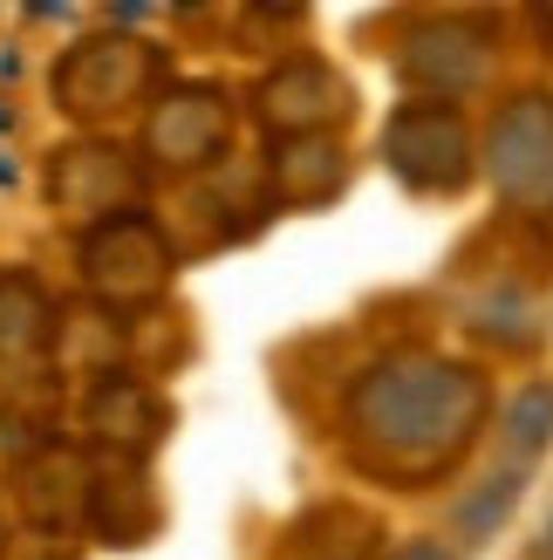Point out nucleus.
<instances>
[{
	"label": "nucleus",
	"instance_id": "obj_7",
	"mask_svg": "<svg viewBox=\"0 0 553 560\" xmlns=\"http://www.w3.org/2000/svg\"><path fill=\"white\" fill-rule=\"evenodd\" d=\"M48 206L69 219V226H103V219H123L144 199V151L117 144V137H75L48 158Z\"/></svg>",
	"mask_w": 553,
	"mask_h": 560
},
{
	"label": "nucleus",
	"instance_id": "obj_5",
	"mask_svg": "<svg viewBox=\"0 0 553 560\" xmlns=\"http://www.w3.org/2000/svg\"><path fill=\"white\" fill-rule=\"evenodd\" d=\"M233 124L239 109L233 96L219 90V82H164V96L144 109V137H137V151H144V164H157V172H219L233 151Z\"/></svg>",
	"mask_w": 553,
	"mask_h": 560
},
{
	"label": "nucleus",
	"instance_id": "obj_10",
	"mask_svg": "<svg viewBox=\"0 0 553 560\" xmlns=\"http://www.w3.org/2000/svg\"><path fill=\"white\" fill-rule=\"evenodd\" d=\"M82 431L130 465V458H144L151 444L172 431V404L157 397V383L144 370L123 362V370H103L90 383V397H82Z\"/></svg>",
	"mask_w": 553,
	"mask_h": 560
},
{
	"label": "nucleus",
	"instance_id": "obj_18",
	"mask_svg": "<svg viewBox=\"0 0 553 560\" xmlns=\"http://www.w3.org/2000/svg\"><path fill=\"white\" fill-rule=\"evenodd\" d=\"M390 560H458V553H451L445 540H403V547H397Z\"/></svg>",
	"mask_w": 553,
	"mask_h": 560
},
{
	"label": "nucleus",
	"instance_id": "obj_13",
	"mask_svg": "<svg viewBox=\"0 0 553 560\" xmlns=\"http://www.w3.org/2000/svg\"><path fill=\"white\" fill-rule=\"evenodd\" d=\"M62 342V307L35 273H0V362H42Z\"/></svg>",
	"mask_w": 553,
	"mask_h": 560
},
{
	"label": "nucleus",
	"instance_id": "obj_11",
	"mask_svg": "<svg viewBox=\"0 0 553 560\" xmlns=\"http://www.w3.org/2000/svg\"><path fill=\"white\" fill-rule=\"evenodd\" d=\"M14 486H21V513L35 520V526H75V513L90 520L96 465L75 458L69 444H42V452L14 471Z\"/></svg>",
	"mask_w": 553,
	"mask_h": 560
},
{
	"label": "nucleus",
	"instance_id": "obj_8",
	"mask_svg": "<svg viewBox=\"0 0 553 560\" xmlns=\"http://www.w3.org/2000/svg\"><path fill=\"white\" fill-rule=\"evenodd\" d=\"M254 109L273 137H336V124L355 109V90L321 55H287V62H273L260 75Z\"/></svg>",
	"mask_w": 553,
	"mask_h": 560
},
{
	"label": "nucleus",
	"instance_id": "obj_12",
	"mask_svg": "<svg viewBox=\"0 0 553 560\" xmlns=\"http://www.w3.org/2000/svg\"><path fill=\"white\" fill-rule=\"evenodd\" d=\"M349 185V151L342 137H273L267 158V191L281 206H328Z\"/></svg>",
	"mask_w": 553,
	"mask_h": 560
},
{
	"label": "nucleus",
	"instance_id": "obj_14",
	"mask_svg": "<svg viewBox=\"0 0 553 560\" xmlns=\"http://www.w3.org/2000/svg\"><path fill=\"white\" fill-rule=\"evenodd\" d=\"M519 492H527V471H519V465H499L492 479H479V486L451 506V534H458V547H485V540H499V526L513 520Z\"/></svg>",
	"mask_w": 553,
	"mask_h": 560
},
{
	"label": "nucleus",
	"instance_id": "obj_17",
	"mask_svg": "<svg viewBox=\"0 0 553 560\" xmlns=\"http://www.w3.org/2000/svg\"><path fill=\"white\" fill-rule=\"evenodd\" d=\"M472 328L499 349H533L540 342V301H527L519 288H492L479 307H472Z\"/></svg>",
	"mask_w": 553,
	"mask_h": 560
},
{
	"label": "nucleus",
	"instance_id": "obj_15",
	"mask_svg": "<svg viewBox=\"0 0 553 560\" xmlns=\"http://www.w3.org/2000/svg\"><path fill=\"white\" fill-rule=\"evenodd\" d=\"M287 560H369L376 547V520L349 513V506H321L315 520H301V534H287Z\"/></svg>",
	"mask_w": 553,
	"mask_h": 560
},
{
	"label": "nucleus",
	"instance_id": "obj_16",
	"mask_svg": "<svg viewBox=\"0 0 553 560\" xmlns=\"http://www.w3.org/2000/svg\"><path fill=\"white\" fill-rule=\"evenodd\" d=\"M499 444H506V465H519V471H527L546 444H553V383L546 376L513 389V404L499 417Z\"/></svg>",
	"mask_w": 553,
	"mask_h": 560
},
{
	"label": "nucleus",
	"instance_id": "obj_6",
	"mask_svg": "<svg viewBox=\"0 0 553 560\" xmlns=\"http://www.w3.org/2000/svg\"><path fill=\"white\" fill-rule=\"evenodd\" d=\"M383 158L424 199H458L479 178V137L464 124V109H451V103H403L383 124Z\"/></svg>",
	"mask_w": 553,
	"mask_h": 560
},
{
	"label": "nucleus",
	"instance_id": "obj_3",
	"mask_svg": "<svg viewBox=\"0 0 553 560\" xmlns=\"http://www.w3.org/2000/svg\"><path fill=\"white\" fill-rule=\"evenodd\" d=\"M75 267H82V288L90 301H103L109 315H137V307H157L178 280V246L157 219L137 206L123 219H103V226L82 233L75 246Z\"/></svg>",
	"mask_w": 553,
	"mask_h": 560
},
{
	"label": "nucleus",
	"instance_id": "obj_20",
	"mask_svg": "<svg viewBox=\"0 0 553 560\" xmlns=\"http://www.w3.org/2000/svg\"><path fill=\"white\" fill-rule=\"evenodd\" d=\"M0 553H8V513H0Z\"/></svg>",
	"mask_w": 553,
	"mask_h": 560
},
{
	"label": "nucleus",
	"instance_id": "obj_4",
	"mask_svg": "<svg viewBox=\"0 0 553 560\" xmlns=\"http://www.w3.org/2000/svg\"><path fill=\"white\" fill-rule=\"evenodd\" d=\"M479 172L492 178V191L513 212L553 219V96L519 90L492 109L485 144H479Z\"/></svg>",
	"mask_w": 553,
	"mask_h": 560
},
{
	"label": "nucleus",
	"instance_id": "obj_2",
	"mask_svg": "<svg viewBox=\"0 0 553 560\" xmlns=\"http://www.w3.org/2000/svg\"><path fill=\"white\" fill-rule=\"evenodd\" d=\"M48 90L69 124H90V130L117 117H144L164 96V48L130 35V27H103V35H82L62 48Z\"/></svg>",
	"mask_w": 553,
	"mask_h": 560
},
{
	"label": "nucleus",
	"instance_id": "obj_19",
	"mask_svg": "<svg viewBox=\"0 0 553 560\" xmlns=\"http://www.w3.org/2000/svg\"><path fill=\"white\" fill-rule=\"evenodd\" d=\"M533 560H553V520L540 526V540H533Z\"/></svg>",
	"mask_w": 553,
	"mask_h": 560
},
{
	"label": "nucleus",
	"instance_id": "obj_1",
	"mask_svg": "<svg viewBox=\"0 0 553 560\" xmlns=\"http://www.w3.org/2000/svg\"><path fill=\"white\" fill-rule=\"evenodd\" d=\"M492 383L472 362L437 349H397L355 376L342 404V431L363 471H383L397 486H431L472 452L485 431Z\"/></svg>",
	"mask_w": 553,
	"mask_h": 560
},
{
	"label": "nucleus",
	"instance_id": "obj_9",
	"mask_svg": "<svg viewBox=\"0 0 553 560\" xmlns=\"http://www.w3.org/2000/svg\"><path fill=\"white\" fill-rule=\"evenodd\" d=\"M397 75L417 90V103H464L492 82V42L472 21H417L397 48Z\"/></svg>",
	"mask_w": 553,
	"mask_h": 560
}]
</instances>
